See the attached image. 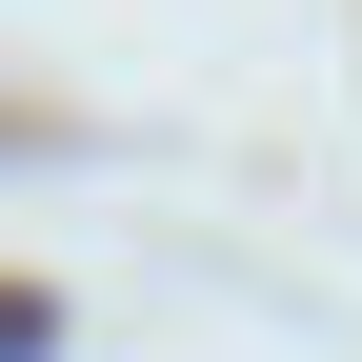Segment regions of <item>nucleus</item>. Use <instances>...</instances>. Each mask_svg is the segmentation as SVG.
<instances>
[{
    "label": "nucleus",
    "mask_w": 362,
    "mask_h": 362,
    "mask_svg": "<svg viewBox=\"0 0 362 362\" xmlns=\"http://www.w3.org/2000/svg\"><path fill=\"white\" fill-rule=\"evenodd\" d=\"M40 342H61V302H21V282H0V362H40Z\"/></svg>",
    "instance_id": "1"
}]
</instances>
